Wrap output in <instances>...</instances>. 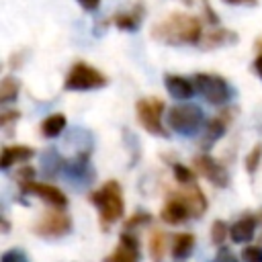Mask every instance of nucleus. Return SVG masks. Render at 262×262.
<instances>
[{"mask_svg":"<svg viewBox=\"0 0 262 262\" xmlns=\"http://www.w3.org/2000/svg\"><path fill=\"white\" fill-rule=\"evenodd\" d=\"M151 37L166 45H194L201 43V20L190 14L174 12L151 27Z\"/></svg>","mask_w":262,"mask_h":262,"instance_id":"nucleus-1","label":"nucleus"},{"mask_svg":"<svg viewBox=\"0 0 262 262\" xmlns=\"http://www.w3.org/2000/svg\"><path fill=\"white\" fill-rule=\"evenodd\" d=\"M92 203L96 205L100 217L104 223H113L123 217L125 211V201H123V190L117 180L104 182L96 192H92Z\"/></svg>","mask_w":262,"mask_h":262,"instance_id":"nucleus-2","label":"nucleus"},{"mask_svg":"<svg viewBox=\"0 0 262 262\" xmlns=\"http://www.w3.org/2000/svg\"><path fill=\"white\" fill-rule=\"evenodd\" d=\"M168 125L170 129L182 133V135H194L201 131L205 123V113L196 104H174L168 111Z\"/></svg>","mask_w":262,"mask_h":262,"instance_id":"nucleus-3","label":"nucleus"},{"mask_svg":"<svg viewBox=\"0 0 262 262\" xmlns=\"http://www.w3.org/2000/svg\"><path fill=\"white\" fill-rule=\"evenodd\" d=\"M106 86V76L98 70H94L86 61H78L72 66L70 74L63 80V88L68 90H94Z\"/></svg>","mask_w":262,"mask_h":262,"instance_id":"nucleus-4","label":"nucleus"},{"mask_svg":"<svg viewBox=\"0 0 262 262\" xmlns=\"http://www.w3.org/2000/svg\"><path fill=\"white\" fill-rule=\"evenodd\" d=\"M194 90L211 104H223L229 100V86L221 76L215 74H196L194 80Z\"/></svg>","mask_w":262,"mask_h":262,"instance_id":"nucleus-5","label":"nucleus"},{"mask_svg":"<svg viewBox=\"0 0 262 262\" xmlns=\"http://www.w3.org/2000/svg\"><path fill=\"white\" fill-rule=\"evenodd\" d=\"M135 111H137V119L139 123L143 125L145 131L154 133V135H166L164 131V125H162V113H164V102L156 96H149V98H141L137 100L135 104Z\"/></svg>","mask_w":262,"mask_h":262,"instance_id":"nucleus-6","label":"nucleus"},{"mask_svg":"<svg viewBox=\"0 0 262 262\" xmlns=\"http://www.w3.org/2000/svg\"><path fill=\"white\" fill-rule=\"evenodd\" d=\"M70 229H72L70 215L63 213L57 207L47 211V213H43V217L35 225V233H39L43 237H59V235H66Z\"/></svg>","mask_w":262,"mask_h":262,"instance_id":"nucleus-7","label":"nucleus"},{"mask_svg":"<svg viewBox=\"0 0 262 262\" xmlns=\"http://www.w3.org/2000/svg\"><path fill=\"white\" fill-rule=\"evenodd\" d=\"M192 164H194V170H196L201 176H205L211 184L221 186V188L229 184L227 170H225L219 162H215L211 156H196V158L192 160Z\"/></svg>","mask_w":262,"mask_h":262,"instance_id":"nucleus-8","label":"nucleus"},{"mask_svg":"<svg viewBox=\"0 0 262 262\" xmlns=\"http://www.w3.org/2000/svg\"><path fill=\"white\" fill-rule=\"evenodd\" d=\"M20 188H23V192L35 194V196H39L41 201L49 203L51 207L63 209V207L68 205V196H66L57 186H53V184H47V182H35V180H31V182H27V184H20Z\"/></svg>","mask_w":262,"mask_h":262,"instance_id":"nucleus-9","label":"nucleus"},{"mask_svg":"<svg viewBox=\"0 0 262 262\" xmlns=\"http://www.w3.org/2000/svg\"><path fill=\"white\" fill-rule=\"evenodd\" d=\"M104 262H139V244L135 235L123 233L119 246L104 258Z\"/></svg>","mask_w":262,"mask_h":262,"instance_id":"nucleus-10","label":"nucleus"},{"mask_svg":"<svg viewBox=\"0 0 262 262\" xmlns=\"http://www.w3.org/2000/svg\"><path fill=\"white\" fill-rule=\"evenodd\" d=\"M63 172L72 182L88 184L92 180V168H90V162H88V154H78L74 160L66 162Z\"/></svg>","mask_w":262,"mask_h":262,"instance_id":"nucleus-11","label":"nucleus"},{"mask_svg":"<svg viewBox=\"0 0 262 262\" xmlns=\"http://www.w3.org/2000/svg\"><path fill=\"white\" fill-rule=\"evenodd\" d=\"M160 217H162L166 223L176 225V223H184V221H186L188 217H192V215H190L188 205L182 201V196H180V194H172V196L168 199V203L164 205Z\"/></svg>","mask_w":262,"mask_h":262,"instance_id":"nucleus-12","label":"nucleus"},{"mask_svg":"<svg viewBox=\"0 0 262 262\" xmlns=\"http://www.w3.org/2000/svg\"><path fill=\"white\" fill-rule=\"evenodd\" d=\"M256 223H258V219H256L254 215H244V217H239V219L229 227V235H231V239L237 242V244L250 242V239L254 237Z\"/></svg>","mask_w":262,"mask_h":262,"instance_id":"nucleus-13","label":"nucleus"},{"mask_svg":"<svg viewBox=\"0 0 262 262\" xmlns=\"http://www.w3.org/2000/svg\"><path fill=\"white\" fill-rule=\"evenodd\" d=\"M33 149L29 145H6L2 149V156H0V168L2 170H8L12 164H20V162H27L33 158Z\"/></svg>","mask_w":262,"mask_h":262,"instance_id":"nucleus-14","label":"nucleus"},{"mask_svg":"<svg viewBox=\"0 0 262 262\" xmlns=\"http://www.w3.org/2000/svg\"><path fill=\"white\" fill-rule=\"evenodd\" d=\"M180 196H182V201L188 205L192 217H201V215L207 211V199H205V194H203V190H201L199 186L190 184L188 188H184V190L180 192Z\"/></svg>","mask_w":262,"mask_h":262,"instance_id":"nucleus-15","label":"nucleus"},{"mask_svg":"<svg viewBox=\"0 0 262 262\" xmlns=\"http://www.w3.org/2000/svg\"><path fill=\"white\" fill-rule=\"evenodd\" d=\"M141 20H143V6L141 4L133 6L131 10H125V12H119V14L113 16L115 27H119L123 31H135V29H139Z\"/></svg>","mask_w":262,"mask_h":262,"instance_id":"nucleus-16","label":"nucleus"},{"mask_svg":"<svg viewBox=\"0 0 262 262\" xmlns=\"http://www.w3.org/2000/svg\"><path fill=\"white\" fill-rule=\"evenodd\" d=\"M166 88H168V92H170L174 98H178V100H186V98H190L192 92H194V84H192L190 80H186V78H182V76H174V74L166 76Z\"/></svg>","mask_w":262,"mask_h":262,"instance_id":"nucleus-17","label":"nucleus"},{"mask_svg":"<svg viewBox=\"0 0 262 262\" xmlns=\"http://www.w3.org/2000/svg\"><path fill=\"white\" fill-rule=\"evenodd\" d=\"M192 248H194V235L192 233L184 231V233H176L174 235V239H172V256L176 260L188 258L190 252H192Z\"/></svg>","mask_w":262,"mask_h":262,"instance_id":"nucleus-18","label":"nucleus"},{"mask_svg":"<svg viewBox=\"0 0 262 262\" xmlns=\"http://www.w3.org/2000/svg\"><path fill=\"white\" fill-rule=\"evenodd\" d=\"M229 41H237V37L231 33V31H225V29H215V31H209L203 39H201V45L205 49H215L219 45H225Z\"/></svg>","mask_w":262,"mask_h":262,"instance_id":"nucleus-19","label":"nucleus"},{"mask_svg":"<svg viewBox=\"0 0 262 262\" xmlns=\"http://www.w3.org/2000/svg\"><path fill=\"white\" fill-rule=\"evenodd\" d=\"M225 127H227V123H225V119H223V117H215V119H211V121L207 123V129H205L203 147H205V149H209V145H211V143H215L219 137H223Z\"/></svg>","mask_w":262,"mask_h":262,"instance_id":"nucleus-20","label":"nucleus"},{"mask_svg":"<svg viewBox=\"0 0 262 262\" xmlns=\"http://www.w3.org/2000/svg\"><path fill=\"white\" fill-rule=\"evenodd\" d=\"M66 129V117L61 113H53L41 123V133L43 137H57Z\"/></svg>","mask_w":262,"mask_h":262,"instance_id":"nucleus-21","label":"nucleus"},{"mask_svg":"<svg viewBox=\"0 0 262 262\" xmlns=\"http://www.w3.org/2000/svg\"><path fill=\"white\" fill-rule=\"evenodd\" d=\"M147 248H149V254H151V260L154 262H160L166 254V235L162 231H154L149 235V242H147Z\"/></svg>","mask_w":262,"mask_h":262,"instance_id":"nucleus-22","label":"nucleus"},{"mask_svg":"<svg viewBox=\"0 0 262 262\" xmlns=\"http://www.w3.org/2000/svg\"><path fill=\"white\" fill-rule=\"evenodd\" d=\"M18 90H20V84H18L16 78H12V76L2 78V82H0V102L14 100L18 96Z\"/></svg>","mask_w":262,"mask_h":262,"instance_id":"nucleus-23","label":"nucleus"},{"mask_svg":"<svg viewBox=\"0 0 262 262\" xmlns=\"http://www.w3.org/2000/svg\"><path fill=\"white\" fill-rule=\"evenodd\" d=\"M41 164H43V172L45 174H49V176H55L57 174V170L59 168H63V160L59 158V154L55 151V149H49V151H45L43 156H41Z\"/></svg>","mask_w":262,"mask_h":262,"instance_id":"nucleus-24","label":"nucleus"},{"mask_svg":"<svg viewBox=\"0 0 262 262\" xmlns=\"http://www.w3.org/2000/svg\"><path fill=\"white\" fill-rule=\"evenodd\" d=\"M227 235H229V227H227V223L221 221V219L213 221V225H211V239H213V244L221 246V244L225 242Z\"/></svg>","mask_w":262,"mask_h":262,"instance_id":"nucleus-25","label":"nucleus"},{"mask_svg":"<svg viewBox=\"0 0 262 262\" xmlns=\"http://www.w3.org/2000/svg\"><path fill=\"white\" fill-rule=\"evenodd\" d=\"M260 162H262V143H256V145L252 147V151H250V154L246 156V160H244L246 170H248L250 174H254Z\"/></svg>","mask_w":262,"mask_h":262,"instance_id":"nucleus-26","label":"nucleus"},{"mask_svg":"<svg viewBox=\"0 0 262 262\" xmlns=\"http://www.w3.org/2000/svg\"><path fill=\"white\" fill-rule=\"evenodd\" d=\"M172 170H174V178H176L180 184H192V180H194V172H192V170H188V168L182 166V164H174Z\"/></svg>","mask_w":262,"mask_h":262,"instance_id":"nucleus-27","label":"nucleus"},{"mask_svg":"<svg viewBox=\"0 0 262 262\" xmlns=\"http://www.w3.org/2000/svg\"><path fill=\"white\" fill-rule=\"evenodd\" d=\"M244 262H262V246H246L242 250Z\"/></svg>","mask_w":262,"mask_h":262,"instance_id":"nucleus-28","label":"nucleus"},{"mask_svg":"<svg viewBox=\"0 0 262 262\" xmlns=\"http://www.w3.org/2000/svg\"><path fill=\"white\" fill-rule=\"evenodd\" d=\"M0 262H29V260H27L23 250H8V252L2 254Z\"/></svg>","mask_w":262,"mask_h":262,"instance_id":"nucleus-29","label":"nucleus"},{"mask_svg":"<svg viewBox=\"0 0 262 262\" xmlns=\"http://www.w3.org/2000/svg\"><path fill=\"white\" fill-rule=\"evenodd\" d=\"M33 178H35V170L29 168V166H23V168L16 172V180H18V184H27V182H31Z\"/></svg>","mask_w":262,"mask_h":262,"instance_id":"nucleus-30","label":"nucleus"},{"mask_svg":"<svg viewBox=\"0 0 262 262\" xmlns=\"http://www.w3.org/2000/svg\"><path fill=\"white\" fill-rule=\"evenodd\" d=\"M18 113L16 111H6V113H2V117H0V125L4 127V129H8L10 127V123H16L18 121Z\"/></svg>","mask_w":262,"mask_h":262,"instance_id":"nucleus-31","label":"nucleus"},{"mask_svg":"<svg viewBox=\"0 0 262 262\" xmlns=\"http://www.w3.org/2000/svg\"><path fill=\"white\" fill-rule=\"evenodd\" d=\"M151 217L147 215V213H135L127 223H125V227L127 229H131V227H135V225H141V223H145V221H149Z\"/></svg>","mask_w":262,"mask_h":262,"instance_id":"nucleus-32","label":"nucleus"},{"mask_svg":"<svg viewBox=\"0 0 262 262\" xmlns=\"http://www.w3.org/2000/svg\"><path fill=\"white\" fill-rule=\"evenodd\" d=\"M215 262H237V260L231 256V252H227V250H219V254H217Z\"/></svg>","mask_w":262,"mask_h":262,"instance_id":"nucleus-33","label":"nucleus"},{"mask_svg":"<svg viewBox=\"0 0 262 262\" xmlns=\"http://www.w3.org/2000/svg\"><path fill=\"white\" fill-rule=\"evenodd\" d=\"M78 2H80V6L86 8V10H96L98 4H100V0H78Z\"/></svg>","mask_w":262,"mask_h":262,"instance_id":"nucleus-34","label":"nucleus"},{"mask_svg":"<svg viewBox=\"0 0 262 262\" xmlns=\"http://www.w3.org/2000/svg\"><path fill=\"white\" fill-rule=\"evenodd\" d=\"M227 4H235V6H256L258 0H223Z\"/></svg>","mask_w":262,"mask_h":262,"instance_id":"nucleus-35","label":"nucleus"},{"mask_svg":"<svg viewBox=\"0 0 262 262\" xmlns=\"http://www.w3.org/2000/svg\"><path fill=\"white\" fill-rule=\"evenodd\" d=\"M254 70H256V74L262 78V51L258 53V57H256V61H254Z\"/></svg>","mask_w":262,"mask_h":262,"instance_id":"nucleus-36","label":"nucleus"}]
</instances>
